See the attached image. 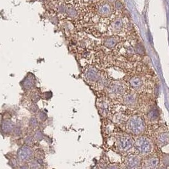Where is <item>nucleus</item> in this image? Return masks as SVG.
Segmentation results:
<instances>
[{
  "instance_id": "nucleus-1",
  "label": "nucleus",
  "mask_w": 169,
  "mask_h": 169,
  "mask_svg": "<svg viewBox=\"0 0 169 169\" xmlns=\"http://www.w3.org/2000/svg\"><path fill=\"white\" fill-rule=\"evenodd\" d=\"M82 2L79 1H65L64 13L66 17L72 20H76L82 15L84 9L82 8Z\"/></svg>"
},
{
  "instance_id": "nucleus-2",
  "label": "nucleus",
  "mask_w": 169,
  "mask_h": 169,
  "mask_svg": "<svg viewBox=\"0 0 169 169\" xmlns=\"http://www.w3.org/2000/svg\"><path fill=\"white\" fill-rule=\"evenodd\" d=\"M93 5L96 15L101 18H108L115 12L113 4L107 0H100Z\"/></svg>"
},
{
  "instance_id": "nucleus-3",
  "label": "nucleus",
  "mask_w": 169,
  "mask_h": 169,
  "mask_svg": "<svg viewBox=\"0 0 169 169\" xmlns=\"http://www.w3.org/2000/svg\"><path fill=\"white\" fill-rule=\"evenodd\" d=\"M127 128L132 134L139 135L145 130V124L141 117L135 115L129 118L127 122Z\"/></svg>"
},
{
  "instance_id": "nucleus-4",
  "label": "nucleus",
  "mask_w": 169,
  "mask_h": 169,
  "mask_svg": "<svg viewBox=\"0 0 169 169\" xmlns=\"http://www.w3.org/2000/svg\"><path fill=\"white\" fill-rule=\"evenodd\" d=\"M134 146L137 152L141 155H146L150 153L153 150V144L148 137L142 136L135 141Z\"/></svg>"
},
{
  "instance_id": "nucleus-5",
  "label": "nucleus",
  "mask_w": 169,
  "mask_h": 169,
  "mask_svg": "<svg viewBox=\"0 0 169 169\" xmlns=\"http://www.w3.org/2000/svg\"><path fill=\"white\" fill-rule=\"evenodd\" d=\"M134 145V142L129 136H122L117 141V148L122 152H128Z\"/></svg>"
},
{
  "instance_id": "nucleus-6",
  "label": "nucleus",
  "mask_w": 169,
  "mask_h": 169,
  "mask_svg": "<svg viewBox=\"0 0 169 169\" xmlns=\"http://www.w3.org/2000/svg\"><path fill=\"white\" fill-rule=\"evenodd\" d=\"M33 157V151L29 146H23L18 151V158L21 162H28Z\"/></svg>"
},
{
  "instance_id": "nucleus-7",
  "label": "nucleus",
  "mask_w": 169,
  "mask_h": 169,
  "mask_svg": "<svg viewBox=\"0 0 169 169\" xmlns=\"http://www.w3.org/2000/svg\"><path fill=\"white\" fill-rule=\"evenodd\" d=\"M124 27V19L122 17L118 16L112 20L110 27L112 32H120Z\"/></svg>"
},
{
  "instance_id": "nucleus-8",
  "label": "nucleus",
  "mask_w": 169,
  "mask_h": 169,
  "mask_svg": "<svg viewBox=\"0 0 169 169\" xmlns=\"http://www.w3.org/2000/svg\"><path fill=\"white\" fill-rule=\"evenodd\" d=\"M141 165V158L136 155H131L128 156L126 160V165L129 168H138Z\"/></svg>"
},
{
  "instance_id": "nucleus-9",
  "label": "nucleus",
  "mask_w": 169,
  "mask_h": 169,
  "mask_svg": "<svg viewBox=\"0 0 169 169\" xmlns=\"http://www.w3.org/2000/svg\"><path fill=\"white\" fill-rule=\"evenodd\" d=\"M85 77L89 81L96 82L100 80V74L95 67H90L86 70Z\"/></svg>"
},
{
  "instance_id": "nucleus-10",
  "label": "nucleus",
  "mask_w": 169,
  "mask_h": 169,
  "mask_svg": "<svg viewBox=\"0 0 169 169\" xmlns=\"http://www.w3.org/2000/svg\"><path fill=\"white\" fill-rule=\"evenodd\" d=\"M109 91L114 95H121L125 91V86L121 82H115L111 84Z\"/></svg>"
},
{
  "instance_id": "nucleus-11",
  "label": "nucleus",
  "mask_w": 169,
  "mask_h": 169,
  "mask_svg": "<svg viewBox=\"0 0 169 169\" xmlns=\"http://www.w3.org/2000/svg\"><path fill=\"white\" fill-rule=\"evenodd\" d=\"M119 42V38L117 36H110L105 39L103 41L104 46L108 49H112L117 45Z\"/></svg>"
},
{
  "instance_id": "nucleus-12",
  "label": "nucleus",
  "mask_w": 169,
  "mask_h": 169,
  "mask_svg": "<svg viewBox=\"0 0 169 169\" xmlns=\"http://www.w3.org/2000/svg\"><path fill=\"white\" fill-rule=\"evenodd\" d=\"M159 165V159L157 157H151L146 159L144 162V168H156Z\"/></svg>"
},
{
  "instance_id": "nucleus-13",
  "label": "nucleus",
  "mask_w": 169,
  "mask_h": 169,
  "mask_svg": "<svg viewBox=\"0 0 169 169\" xmlns=\"http://www.w3.org/2000/svg\"><path fill=\"white\" fill-rule=\"evenodd\" d=\"M14 129V124L10 121H4L1 124V131L4 134L12 132Z\"/></svg>"
},
{
  "instance_id": "nucleus-14",
  "label": "nucleus",
  "mask_w": 169,
  "mask_h": 169,
  "mask_svg": "<svg viewBox=\"0 0 169 169\" xmlns=\"http://www.w3.org/2000/svg\"><path fill=\"white\" fill-rule=\"evenodd\" d=\"M124 102L127 106H134L137 102V96L135 94L129 93L125 96L124 98Z\"/></svg>"
},
{
  "instance_id": "nucleus-15",
  "label": "nucleus",
  "mask_w": 169,
  "mask_h": 169,
  "mask_svg": "<svg viewBox=\"0 0 169 169\" xmlns=\"http://www.w3.org/2000/svg\"><path fill=\"white\" fill-rule=\"evenodd\" d=\"M129 84L131 87L134 89H139L143 85V80L139 77H134L131 79Z\"/></svg>"
},
{
  "instance_id": "nucleus-16",
  "label": "nucleus",
  "mask_w": 169,
  "mask_h": 169,
  "mask_svg": "<svg viewBox=\"0 0 169 169\" xmlns=\"http://www.w3.org/2000/svg\"><path fill=\"white\" fill-rule=\"evenodd\" d=\"M158 144L163 146L169 143V135L167 133H162L160 134L157 139Z\"/></svg>"
},
{
  "instance_id": "nucleus-17",
  "label": "nucleus",
  "mask_w": 169,
  "mask_h": 169,
  "mask_svg": "<svg viewBox=\"0 0 169 169\" xmlns=\"http://www.w3.org/2000/svg\"><path fill=\"white\" fill-rule=\"evenodd\" d=\"M113 4L115 12H121L123 10L124 4L121 0H117Z\"/></svg>"
},
{
  "instance_id": "nucleus-18",
  "label": "nucleus",
  "mask_w": 169,
  "mask_h": 169,
  "mask_svg": "<svg viewBox=\"0 0 169 169\" xmlns=\"http://www.w3.org/2000/svg\"><path fill=\"white\" fill-rule=\"evenodd\" d=\"M34 82H35L34 79L29 76L25 80L24 83V87H26L27 89H30L34 85Z\"/></svg>"
},
{
  "instance_id": "nucleus-19",
  "label": "nucleus",
  "mask_w": 169,
  "mask_h": 169,
  "mask_svg": "<svg viewBox=\"0 0 169 169\" xmlns=\"http://www.w3.org/2000/svg\"><path fill=\"white\" fill-rule=\"evenodd\" d=\"M83 4H87L89 5H93L97 2H98L100 0H81Z\"/></svg>"
},
{
  "instance_id": "nucleus-20",
  "label": "nucleus",
  "mask_w": 169,
  "mask_h": 169,
  "mask_svg": "<svg viewBox=\"0 0 169 169\" xmlns=\"http://www.w3.org/2000/svg\"><path fill=\"white\" fill-rule=\"evenodd\" d=\"M43 135L41 131H37L35 133V138L38 140H41L43 139Z\"/></svg>"
},
{
  "instance_id": "nucleus-21",
  "label": "nucleus",
  "mask_w": 169,
  "mask_h": 169,
  "mask_svg": "<svg viewBox=\"0 0 169 169\" xmlns=\"http://www.w3.org/2000/svg\"><path fill=\"white\" fill-rule=\"evenodd\" d=\"M30 125L32 127H36L38 125V121L35 118H32L30 120Z\"/></svg>"
},
{
  "instance_id": "nucleus-22",
  "label": "nucleus",
  "mask_w": 169,
  "mask_h": 169,
  "mask_svg": "<svg viewBox=\"0 0 169 169\" xmlns=\"http://www.w3.org/2000/svg\"><path fill=\"white\" fill-rule=\"evenodd\" d=\"M26 143L27 144H32L33 143V139L32 137H28L26 138L25 140Z\"/></svg>"
},
{
  "instance_id": "nucleus-23",
  "label": "nucleus",
  "mask_w": 169,
  "mask_h": 169,
  "mask_svg": "<svg viewBox=\"0 0 169 169\" xmlns=\"http://www.w3.org/2000/svg\"><path fill=\"white\" fill-rule=\"evenodd\" d=\"M107 1L110 2V3H113L114 2H115V1H117V0H107Z\"/></svg>"
},
{
  "instance_id": "nucleus-24",
  "label": "nucleus",
  "mask_w": 169,
  "mask_h": 169,
  "mask_svg": "<svg viewBox=\"0 0 169 169\" xmlns=\"http://www.w3.org/2000/svg\"><path fill=\"white\" fill-rule=\"evenodd\" d=\"M64 1H69V0H64Z\"/></svg>"
}]
</instances>
